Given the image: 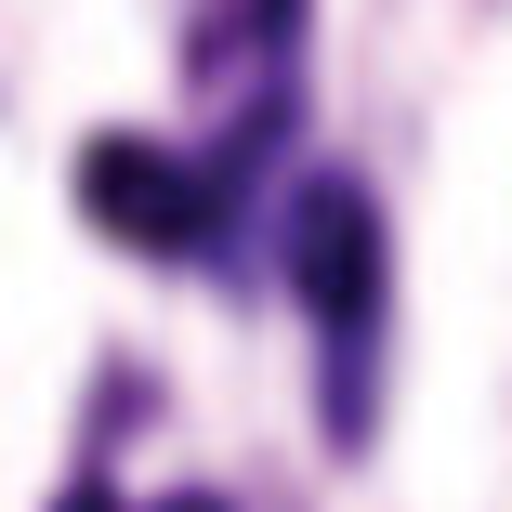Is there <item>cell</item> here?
I'll use <instances>...</instances> for the list:
<instances>
[{"mask_svg":"<svg viewBox=\"0 0 512 512\" xmlns=\"http://www.w3.org/2000/svg\"><path fill=\"white\" fill-rule=\"evenodd\" d=\"M224 197H237L224 158H171V145H145V132H106V145L79 158V211L106 224L119 250H158V263L211 250V237H224Z\"/></svg>","mask_w":512,"mask_h":512,"instance_id":"6da1fadb","label":"cell"},{"mask_svg":"<svg viewBox=\"0 0 512 512\" xmlns=\"http://www.w3.org/2000/svg\"><path fill=\"white\" fill-rule=\"evenodd\" d=\"M289 289H302V316L329 329V368H342V394H355L368 316H381V224H368L355 184H302V197H289Z\"/></svg>","mask_w":512,"mask_h":512,"instance_id":"7a4b0ae2","label":"cell"},{"mask_svg":"<svg viewBox=\"0 0 512 512\" xmlns=\"http://www.w3.org/2000/svg\"><path fill=\"white\" fill-rule=\"evenodd\" d=\"M53 512H119V499H106V486H66V499H53Z\"/></svg>","mask_w":512,"mask_h":512,"instance_id":"3957f363","label":"cell"},{"mask_svg":"<svg viewBox=\"0 0 512 512\" xmlns=\"http://www.w3.org/2000/svg\"><path fill=\"white\" fill-rule=\"evenodd\" d=\"M158 512H224V499H158Z\"/></svg>","mask_w":512,"mask_h":512,"instance_id":"277c9868","label":"cell"}]
</instances>
